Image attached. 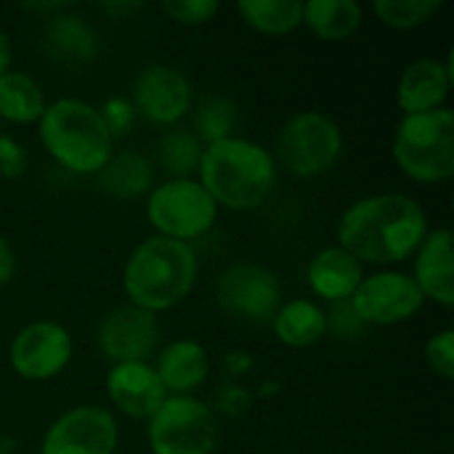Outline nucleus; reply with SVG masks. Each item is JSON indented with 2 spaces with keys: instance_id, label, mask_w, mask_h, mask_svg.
Wrapping results in <instances>:
<instances>
[{
  "instance_id": "nucleus-1",
  "label": "nucleus",
  "mask_w": 454,
  "mask_h": 454,
  "mask_svg": "<svg viewBox=\"0 0 454 454\" xmlns=\"http://www.w3.org/2000/svg\"><path fill=\"white\" fill-rule=\"evenodd\" d=\"M428 229V215L418 200L407 194H370L343 210L338 247L362 266H391L412 258Z\"/></svg>"
},
{
  "instance_id": "nucleus-2",
  "label": "nucleus",
  "mask_w": 454,
  "mask_h": 454,
  "mask_svg": "<svg viewBox=\"0 0 454 454\" xmlns=\"http://www.w3.org/2000/svg\"><path fill=\"white\" fill-rule=\"evenodd\" d=\"M197 274L200 261L192 245L154 234L138 242L128 255L122 266V290L130 306L157 317L189 298Z\"/></svg>"
},
{
  "instance_id": "nucleus-3",
  "label": "nucleus",
  "mask_w": 454,
  "mask_h": 454,
  "mask_svg": "<svg viewBox=\"0 0 454 454\" xmlns=\"http://www.w3.org/2000/svg\"><path fill=\"white\" fill-rule=\"evenodd\" d=\"M279 168L274 154L250 138H223L207 144L200 157L197 181L226 210H253L269 200Z\"/></svg>"
},
{
  "instance_id": "nucleus-4",
  "label": "nucleus",
  "mask_w": 454,
  "mask_h": 454,
  "mask_svg": "<svg viewBox=\"0 0 454 454\" xmlns=\"http://www.w3.org/2000/svg\"><path fill=\"white\" fill-rule=\"evenodd\" d=\"M37 136L51 160L74 176H98L114 154V138L98 109L77 96L51 101L37 122Z\"/></svg>"
},
{
  "instance_id": "nucleus-5",
  "label": "nucleus",
  "mask_w": 454,
  "mask_h": 454,
  "mask_svg": "<svg viewBox=\"0 0 454 454\" xmlns=\"http://www.w3.org/2000/svg\"><path fill=\"white\" fill-rule=\"evenodd\" d=\"M394 160L418 184H444L454 176V112L450 106L404 114L394 133Z\"/></svg>"
},
{
  "instance_id": "nucleus-6",
  "label": "nucleus",
  "mask_w": 454,
  "mask_h": 454,
  "mask_svg": "<svg viewBox=\"0 0 454 454\" xmlns=\"http://www.w3.org/2000/svg\"><path fill=\"white\" fill-rule=\"evenodd\" d=\"M221 207L197 178H168L146 194V221L157 237L184 245L205 237L218 223Z\"/></svg>"
},
{
  "instance_id": "nucleus-7",
  "label": "nucleus",
  "mask_w": 454,
  "mask_h": 454,
  "mask_svg": "<svg viewBox=\"0 0 454 454\" xmlns=\"http://www.w3.org/2000/svg\"><path fill=\"white\" fill-rule=\"evenodd\" d=\"M343 152V130L325 112H298L293 114L274 146L277 168H285L295 178L325 176Z\"/></svg>"
},
{
  "instance_id": "nucleus-8",
  "label": "nucleus",
  "mask_w": 454,
  "mask_h": 454,
  "mask_svg": "<svg viewBox=\"0 0 454 454\" xmlns=\"http://www.w3.org/2000/svg\"><path fill=\"white\" fill-rule=\"evenodd\" d=\"M152 454H213L218 444V418L197 396H168L146 420Z\"/></svg>"
},
{
  "instance_id": "nucleus-9",
  "label": "nucleus",
  "mask_w": 454,
  "mask_h": 454,
  "mask_svg": "<svg viewBox=\"0 0 454 454\" xmlns=\"http://www.w3.org/2000/svg\"><path fill=\"white\" fill-rule=\"evenodd\" d=\"M215 301L223 314L247 325H271L282 306L279 277L258 263L229 266L215 282Z\"/></svg>"
},
{
  "instance_id": "nucleus-10",
  "label": "nucleus",
  "mask_w": 454,
  "mask_h": 454,
  "mask_svg": "<svg viewBox=\"0 0 454 454\" xmlns=\"http://www.w3.org/2000/svg\"><path fill=\"white\" fill-rule=\"evenodd\" d=\"M72 356H74L72 333L51 319L24 325L8 346L11 370L29 383L53 380L69 367Z\"/></svg>"
},
{
  "instance_id": "nucleus-11",
  "label": "nucleus",
  "mask_w": 454,
  "mask_h": 454,
  "mask_svg": "<svg viewBox=\"0 0 454 454\" xmlns=\"http://www.w3.org/2000/svg\"><path fill=\"white\" fill-rule=\"evenodd\" d=\"M348 306L362 325L394 327L420 314V309L426 306V298L410 274L375 271L362 279Z\"/></svg>"
},
{
  "instance_id": "nucleus-12",
  "label": "nucleus",
  "mask_w": 454,
  "mask_h": 454,
  "mask_svg": "<svg viewBox=\"0 0 454 454\" xmlns=\"http://www.w3.org/2000/svg\"><path fill=\"white\" fill-rule=\"evenodd\" d=\"M120 423L106 407L80 404L61 412L45 431L40 454H117Z\"/></svg>"
},
{
  "instance_id": "nucleus-13",
  "label": "nucleus",
  "mask_w": 454,
  "mask_h": 454,
  "mask_svg": "<svg viewBox=\"0 0 454 454\" xmlns=\"http://www.w3.org/2000/svg\"><path fill=\"white\" fill-rule=\"evenodd\" d=\"M133 109L152 125L173 128L194 106L189 77L170 64H149L133 82Z\"/></svg>"
},
{
  "instance_id": "nucleus-14",
  "label": "nucleus",
  "mask_w": 454,
  "mask_h": 454,
  "mask_svg": "<svg viewBox=\"0 0 454 454\" xmlns=\"http://www.w3.org/2000/svg\"><path fill=\"white\" fill-rule=\"evenodd\" d=\"M96 343L104 359L112 364L122 362H149L160 343L157 317L136 306H117L106 311L96 330Z\"/></svg>"
},
{
  "instance_id": "nucleus-15",
  "label": "nucleus",
  "mask_w": 454,
  "mask_h": 454,
  "mask_svg": "<svg viewBox=\"0 0 454 454\" xmlns=\"http://www.w3.org/2000/svg\"><path fill=\"white\" fill-rule=\"evenodd\" d=\"M106 396L117 412L130 420H149L160 404L168 399L152 362H122L112 364L106 372Z\"/></svg>"
},
{
  "instance_id": "nucleus-16",
  "label": "nucleus",
  "mask_w": 454,
  "mask_h": 454,
  "mask_svg": "<svg viewBox=\"0 0 454 454\" xmlns=\"http://www.w3.org/2000/svg\"><path fill=\"white\" fill-rule=\"evenodd\" d=\"M452 53L447 59L423 56L404 67L396 85V104L404 114H426L447 106L452 93Z\"/></svg>"
},
{
  "instance_id": "nucleus-17",
  "label": "nucleus",
  "mask_w": 454,
  "mask_h": 454,
  "mask_svg": "<svg viewBox=\"0 0 454 454\" xmlns=\"http://www.w3.org/2000/svg\"><path fill=\"white\" fill-rule=\"evenodd\" d=\"M412 279L420 287L426 301H434L442 309L454 306V250L452 231L447 226L428 229L423 242L412 255Z\"/></svg>"
},
{
  "instance_id": "nucleus-18",
  "label": "nucleus",
  "mask_w": 454,
  "mask_h": 454,
  "mask_svg": "<svg viewBox=\"0 0 454 454\" xmlns=\"http://www.w3.org/2000/svg\"><path fill=\"white\" fill-rule=\"evenodd\" d=\"M364 277H367L364 266L338 245L322 247L317 255H311V261L306 266L309 290L333 306L348 303Z\"/></svg>"
},
{
  "instance_id": "nucleus-19",
  "label": "nucleus",
  "mask_w": 454,
  "mask_h": 454,
  "mask_svg": "<svg viewBox=\"0 0 454 454\" xmlns=\"http://www.w3.org/2000/svg\"><path fill=\"white\" fill-rule=\"evenodd\" d=\"M154 372L168 396H194L210 378V356L205 346L192 338L170 340L160 348Z\"/></svg>"
},
{
  "instance_id": "nucleus-20",
  "label": "nucleus",
  "mask_w": 454,
  "mask_h": 454,
  "mask_svg": "<svg viewBox=\"0 0 454 454\" xmlns=\"http://www.w3.org/2000/svg\"><path fill=\"white\" fill-rule=\"evenodd\" d=\"M271 330L277 340L287 348H311L330 333L327 311L309 298L282 301L271 319Z\"/></svg>"
},
{
  "instance_id": "nucleus-21",
  "label": "nucleus",
  "mask_w": 454,
  "mask_h": 454,
  "mask_svg": "<svg viewBox=\"0 0 454 454\" xmlns=\"http://www.w3.org/2000/svg\"><path fill=\"white\" fill-rule=\"evenodd\" d=\"M43 43L48 53L59 61H88L96 56L98 48L93 27L82 16L72 13V8L59 11L48 19Z\"/></svg>"
},
{
  "instance_id": "nucleus-22",
  "label": "nucleus",
  "mask_w": 454,
  "mask_h": 454,
  "mask_svg": "<svg viewBox=\"0 0 454 454\" xmlns=\"http://www.w3.org/2000/svg\"><path fill=\"white\" fill-rule=\"evenodd\" d=\"M98 181L114 200H138L154 189V168L141 152H117L101 168Z\"/></svg>"
},
{
  "instance_id": "nucleus-23",
  "label": "nucleus",
  "mask_w": 454,
  "mask_h": 454,
  "mask_svg": "<svg viewBox=\"0 0 454 454\" xmlns=\"http://www.w3.org/2000/svg\"><path fill=\"white\" fill-rule=\"evenodd\" d=\"M364 11L356 0H309L303 3V24L325 43H340L356 35Z\"/></svg>"
},
{
  "instance_id": "nucleus-24",
  "label": "nucleus",
  "mask_w": 454,
  "mask_h": 454,
  "mask_svg": "<svg viewBox=\"0 0 454 454\" xmlns=\"http://www.w3.org/2000/svg\"><path fill=\"white\" fill-rule=\"evenodd\" d=\"M45 106H48L45 93L35 77L16 69L0 74V120L11 125L40 122Z\"/></svg>"
},
{
  "instance_id": "nucleus-25",
  "label": "nucleus",
  "mask_w": 454,
  "mask_h": 454,
  "mask_svg": "<svg viewBox=\"0 0 454 454\" xmlns=\"http://www.w3.org/2000/svg\"><path fill=\"white\" fill-rule=\"evenodd\" d=\"M234 8L250 29L269 37L290 35L303 27V3L298 0H239Z\"/></svg>"
},
{
  "instance_id": "nucleus-26",
  "label": "nucleus",
  "mask_w": 454,
  "mask_h": 454,
  "mask_svg": "<svg viewBox=\"0 0 454 454\" xmlns=\"http://www.w3.org/2000/svg\"><path fill=\"white\" fill-rule=\"evenodd\" d=\"M239 122V106L234 98L223 96V93H207L200 98V104L194 106V117H192V133L197 136V141L202 146L231 138Z\"/></svg>"
},
{
  "instance_id": "nucleus-27",
  "label": "nucleus",
  "mask_w": 454,
  "mask_h": 454,
  "mask_svg": "<svg viewBox=\"0 0 454 454\" xmlns=\"http://www.w3.org/2000/svg\"><path fill=\"white\" fill-rule=\"evenodd\" d=\"M202 144L186 128H168L157 141V162L170 178H194L202 157Z\"/></svg>"
},
{
  "instance_id": "nucleus-28",
  "label": "nucleus",
  "mask_w": 454,
  "mask_h": 454,
  "mask_svg": "<svg viewBox=\"0 0 454 454\" xmlns=\"http://www.w3.org/2000/svg\"><path fill=\"white\" fill-rule=\"evenodd\" d=\"M442 0H375V16L391 29H415L436 16Z\"/></svg>"
},
{
  "instance_id": "nucleus-29",
  "label": "nucleus",
  "mask_w": 454,
  "mask_h": 454,
  "mask_svg": "<svg viewBox=\"0 0 454 454\" xmlns=\"http://www.w3.org/2000/svg\"><path fill=\"white\" fill-rule=\"evenodd\" d=\"M162 11L181 27H200L207 24L221 11V5L215 0H168L162 3Z\"/></svg>"
},
{
  "instance_id": "nucleus-30",
  "label": "nucleus",
  "mask_w": 454,
  "mask_h": 454,
  "mask_svg": "<svg viewBox=\"0 0 454 454\" xmlns=\"http://www.w3.org/2000/svg\"><path fill=\"white\" fill-rule=\"evenodd\" d=\"M426 364L434 375H439L442 380H452L454 378V330H442L436 335L428 338L426 343Z\"/></svg>"
},
{
  "instance_id": "nucleus-31",
  "label": "nucleus",
  "mask_w": 454,
  "mask_h": 454,
  "mask_svg": "<svg viewBox=\"0 0 454 454\" xmlns=\"http://www.w3.org/2000/svg\"><path fill=\"white\" fill-rule=\"evenodd\" d=\"M98 114H101V122L106 125L109 136L117 138V136H125L130 130V125L136 122V109H133V101L125 98V96H112L106 98L101 106H96Z\"/></svg>"
},
{
  "instance_id": "nucleus-32",
  "label": "nucleus",
  "mask_w": 454,
  "mask_h": 454,
  "mask_svg": "<svg viewBox=\"0 0 454 454\" xmlns=\"http://www.w3.org/2000/svg\"><path fill=\"white\" fill-rule=\"evenodd\" d=\"M250 407H253V394H250L242 383L229 380V383H223V386L215 391V407H213L215 415H223V418L237 420V418L247 415Z\"/></svg>"
},
{
  "instance_id": "nucleus-33",
  "label": "nucleus",
  "mask_w": 454,
  "mask_h": 454,
  "mask_svg": "<svg viewBox=\"0 0 454 454\" xmlns=\"http://www.w3.org/2000/svg\"><path fill=\"white\" fill-rule=\"evenodd\" d=\"M27 165H29L27 146L11 133H0V176L3 178H21Z\"/></svg>"
},
{
  "instance_id": "nucleus-34",
  "label": "nucleus",
  "mask_w": 454,
  "mask_h": 454,
  "mask_svg": "<svg viewBox=\"0 0 454 454\" xmlns=\"http://www.w3.org/2000/svg\"><path fill=\"white\" fill-rule=\"evenodd\" d=\"M223 370H226V375H229V380H242L245 375H250V370H253V356L247 354V351H242V348H231V351H226L223 354Z\"/></svg>"
},
{
  "instance_id": "nucleus-35",
  "label": "nucleus",
  "mask_w": 454,
  "mask_h": 454,
  "mask_svg": "<svg viewBox=\"0 0 454 454\" xmlns=\"http://www.w3.org/2000/svg\"><path fill=\"white\" fill-rule=\"evenodd\" d=\"M16 274V255L11 242L0 234V287H5Z\"/></svg>"
},
{
  "instance_id": "nucleus-36",
  "label": "nucleus",
  "mask_w": 454,
  "mask_h": 454,
  "mask_svg": "<svg viewBox=\"0 0 454 454\" xmlns=\"http://www.w3.org/2000/svg\"><path fill=\"white\" fill-rule=\"evenodd\" d=\"M11 59H13L11 40H8V35L0 29V74H5V72L11 69Z\"/></svg>"
},
{
  "instance_id": "nucleus-37",
  "label": "nucleus",
  "mask_w": 454,
  "mask_h": 454,
  "mask_svg": "<svg viewBox=\"0 0 454 454\" xmlns=\"http://www.w3.org/2000/svg\"><path fill=\"white\" fill-rule=\"evenodd\" d=\"M106 13H114V16H122V13H136L141 8V3H106L101 5Z\"/></svg>"
},
{
  "instance_id": "nucleus-38",
  "label": "nucleus",
  "mask_w": 454,
  "mask_h": 454,
  "mask_svg": "<svg viewBox=\"0 0 454 454\" xmlns=\"http://www.w3.org/2000/svg\"><path fill=\"white\" fill-rule=\"evenodd\" d=\"M274 394H279V383H277V380H266V383L258 388V396H263V399H269V396H274Z\"/></svg>"
},
{
  "instance_id": "nucleus-39",
  "label": "nucleus",
  "mask_w": 454,
  "mask_h": 454,
  "mask_svg": "<svg viewBox=\"0 0 454 454\" xmlns=\"http://www.w3.org/2000/svg\"><path fill=\"white\" fill-rule=\"evenodd\" d=\"M0 454H11V452H5V450H0Z\"/></svg>"
}]
</instances>
